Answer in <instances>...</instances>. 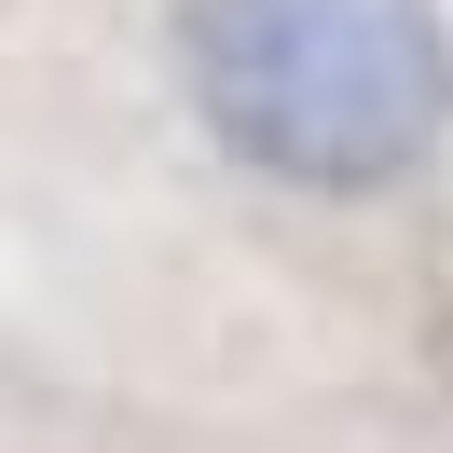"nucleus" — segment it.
I'll return each mask as SVG.
<instances>
[{
    "label": "nucleus",
    "instance_id": "obj_1",
    "mask_svg": "<svg viewBox=\"0 0 453 453\" xmlns=\"http://www.w3.org/2000/svg\"><path fill=\"white\" fill-rule=\"evenodd\" d=\"M193 124L275 193H398L453 138L440 0H179Z\"/></svg>",
    "mask_w": 453,
    "mask_h": 453
}]
</instances>
